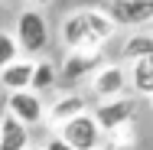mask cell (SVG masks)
Masks as SVG:
<instances>
[{"label": "cell", "instance_id": "cell-8", "mask_svg": "<svg viewBox=\"0 0 153 150\" xmlns=\"http://www.w3.org/2000/svg\"><path fill=\"white\" fill-rule=\"evenodd\" d=\"M134 111H137V101L134 98H108V101H98V108H94L91 114L94 121L101 124V131L108 134V131H114V127H121V124H130L134 121Z\"/></svg>", "mask_w": 153, "mask_h": 150}, {"label": "cell", "instance_id": "cell-10", "mask_svg": "<svg viewBox=\"0 0 153 150\" xmlns=\"http://www.w3.org/2000/svg\"><path fill=\"white\" fill-rule=\"evenodd\" d=\"M33 69H36V59L30 56H20V59H13L10 65H3L0 69V85L3 91H23L33 85Z\"/></svg>", "mask_w": 153, "mask_h": 150}, {"label": "cell", "instance_id": "cell-7", "mask_svg": "<svg viewBox=\"0 0 153 150\" xmlns=\"http://www.w3.org/2000/svg\"><path fill=\"white\" fill-rule=\"evenodd\" d=\"M108 16L117 23V30L127 26V30H134V26H147L153 23V0H108Z\"/></svg>", "mask_w": 153, "mask_h": 150}, {"label": "cell", "instance_id": "cell-12", "mask_svg": "<svg viewBox=\"0 0 153 150\" xmlns=\"http://www.w3.org/2000/svg\"><path fill=\"white\" fill-rule=\"evenodd\" d=\"M127 78H130V88L137 91V95L150 98V95H153V56L134 59V62H130V72H127Z\"/></svg>", "mask_w": 153, "mask_h": 150}, {"label": "cell", "instance_id": "cell-6", "mask_svg": "<svg viewBox=\"0 0 153 150\" xmlns=\"http://www.w3.org/2000/svg\"><path fill=\"white\" fill-rule=\"evenodd\" d=\"M104 65L101 49L98 52H65L59 65V85H75V82H91V75Z\"/></svg>", "mask_w": 153, "mask_h": 150}, {"label": "cell", "instance_id": "cell-5", "mask_svg": "<svg viewBox=\"0 0 153 150\" xmlns=\"http://www.w3.org/2000/svg\"><path fill=\"white\" fill-rule=\"evenodd\" d=\"M127 85H130L127 69L117 65V62H108V65H101V69L91 75L88 91H91L94 101H108V98H121V95H127Z\"/></svg>", "mask_w": 153, "mask_h": 150}, {"label": "cell", "instance_id": "cell-13", "mask_svg": "<svg viewBox=\"0 0 153 150\" xmlns=\"http://www.w3.org/2000/svg\"><path fill=\"white\" fill-rule=\"evenodd\" d=\"M59 85V65L49 59H36V69H33V91H39V95H49V91Z\"/></svg>", "mask_w": 153, "mask_h": 150}, {"label": "cell", "instance_id": "cell-9", "mask_svg": "<svg viewBox=\"0 0 153 150\" xmlns=\"http://www.w3.org/2000/svg\"><path fill=\"white\" fill-rule=\"evenodd\" d=\"M82 111H88V98L78 95V91H65V95H59V98L46 108V121H49L52 127H62L65 121H72L75 114H82Z\"/></svg>", "mask_w": 153, "mask_h": 150}, {"label": "cell", "instance_id": "cell-11", "mask_svg": "<svg viewBox=\"0 0 153 150\" xmlns=\"http://www.w3.org/2000/svg\"><path fill=\"white\" fill-rule=\"evenodd\" d=\"M30 127L13 114H3L0 121V150H30Z\"/></svg>", "mask_w": 153, "mask_h": 150}, {"label": "cell", "instance_id": "cell-16", "mask_svg": "<svg viewBox=\"0 0 153 150\" xmlns=\"http://www.w3.org/2000/svg\"><path fill=\"white\" fill-rule=\"evenodd\" d=\"M104 140H108L114 150H117V147H130V144L137 140V137H134V121H130V124H121V127H114V131H108Z\"/></svg>", "mask_w": 153, "mask_h": 150}, {"label": "cell", "instance_id": "cell-1", "mask_svg": "<svg viewBox=\"0 0 153 150\" xmlns=\"http://www.w3.org/2000/svg\"><path fill=\"white\" fill-rule=\"evenodd\" d=\"M114 33L117 23L108 16V10H94V7L72 10L59 23V39L68 52H98L114 39Z\"/></svg>", "mask_w": 153, "mask_h": 150}, {"label": "cell", "instance_id": "cell-19", "mask_svg": "<svg viewBox=\"0 0 153 150\" xmlns=\"http://www.w3.org/2000/svg\"><path fill=\"white\" fill-rule=\"evenodd\" d=\"M30 3H36V7H42V3H52V0H30Z\"/></svg>", "mask_w": 153, "mask_h": 150}, {"label": "cell", "instance_id": "cell-15", "mask_svg": "<svg viewBox=\"0 0 153 150\" xmlns=\"http://www.w3.org/2000/svg\"><path fill=\"white\" fill-rule=\"evenodd\" d=\"M23 52H20V43H16V36L7 30H0V69L3 65H10L13 59H20Z\"/></svg>", "mask_w": 153, "mask_h": 150}, {"label": "cell", "instance_id": "cell-2", "mask_svg": "<svg viewBox=\"0 0 153 150\" xmlns=\"http://www.w3.org/2000/svg\"><path fill=\"white\" fill-rule=\"evenodd\" d=\"M13 36H16V43H20V52L23 56H42L46 49H49V43H52V33H49V20L30 7V10H20V16H16V26H13Z\"/></svg>", "mask_w": 153, "mask_h": 150}, {"label": "cell", "instance_id": "cell-14", "mask_svg": "<svg viewBox=\"0 0 153 150\" xmlns=\"http://www.w3.org/2000/svg\"><path fill=\"white\" fill-rule=\"evenodd\" d=\"M121 56L127 62L143 59V56H153V30H140V33H134V36H127L124 46H121Z\"/></svg>", "mask_w": 153, "mask_h": 150}, {"label": "cell", "instance_id": "cell-21", "mask_svg": "<svg viewBox=\"0 0 153 150\" xmlns=\"http://www.w3.org/2000/svg\"><path fill=\"white\" fill-rule=\"evenodd\" d=\"M30 150H42V147H30Z\"/></svg>", "mask_w": 153, "mask_h": 150}, {"label": "cell", "instance_id": "cell-20", "mask_svg": "<svg viewBox=\"0 0 153 150\" xmlns=\"http://www.w3.org/2000/svg\"><path fill=\"white\" fill-rule=\"evenodd\" d=\"M3 114H7V108H3V104H0V121H3Z\"/></svg>", "mask_w": 153, "mask_h": 150}, {"label": "cell", "instance_id": "cell-4", "mask_svg": "<svg viewBox=\"0 0 153 150\" xmlns=\"http://www.w3.org/2000/svg\"><path fill=\"white\" fill-rule=\"evenodd\" d=\"M7 114H13L16 121H23L26 127H36L46 121V101L42 95L33 88H23V91H7V101H3Z\"/></svg>", "mask_w": 153, "mask_h": 150}, {"label": "cell", "instance_id": "cell-18", "mask_svg": "<svg viewBox=\"0 0 153 150\" xmlns=\"http://www.w3.org/2000/svg\"><path fill=\"white\" fill-rule=\"evenodd\" d=\"M94 150H114V147H111V144H108V140H104V144H101V147H94Z\"/></svg>", "mask_w": 153, "mask_h": 150}, {"label": "cell", "instance_id": "cell-17", "mask_svg": "<svg viewBox=\"0 0 153 150\" xmlns=\"http://www.w3.org/2000/svg\"><path fill=\"white\" fill-rule=\"evenodd\" d=\"M42 150H75V147H72V144H68L62 134H52V137L42 144Z\"/></svg>", "mask_w": 153, "mask_h": 150}, {"label": "cell", "instance_id": "cell-3", "mask_svg": "<svg viewBox=\"0 0 153 150\" xmlns=\"http://www.w3.org/2000/svg\"><path fill=\"white\" fill-rule=\"evenodd\" d=\"M56 134H62L75 150H94V147L104 144V131H101V124L94 121L91 111L75 114L72 121H65L62 127H56Z\"/></svg>", "mask_w": 153, "mask_h": 150}, {"label": "cell", "instance_id": "cell-22", "mask_svg": "<svg viewBox=\"0 0 153 150\" xmlns=\"http://www.w3.org/2000/svg\"><path fill=\"white\" fill-rule=\"evenodd\" d=\"M150 104H153V95H150Z\"/></svg>", "mask_w": 153, "mask_h": 150}]
</instances>
